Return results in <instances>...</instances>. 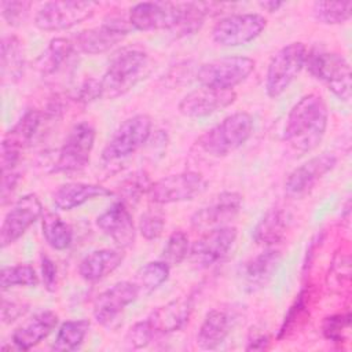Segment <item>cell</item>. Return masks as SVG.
I'll return each instance as SVG.
<instances>
[{
    "mask_svg": "<svg viewBox=\"0 0 352 352\" xmlns=\"http://www.w3.org/2000/svg\"><path fill=\"white\" fill-rule=\"evenodd\" d=\"M305 66L311 76L323 82L340 100L348 102L351 99V66L345 56L316 47L307 52Z\"/></svg>",
    "mask_w": 352,
    "mask_h": 352,
    "instance_id": "277c9868",
    "label": "cell"
},
{
    "mask_svg": "<svg viewBox=\"0 0 352 352\" xmlns=\"http://www.w3.org/2000/svg\"><path fill=\"white\" fill-rule=\"evenodd\" d=\"M124 260V253L114 249H99L88 253L78 265L80 276L87 282H98L116 271Z\"/></svg>",
    "mask_w": 352,
    "mask_h": 352,
    "instance_id": "484cf974",
    "label": "cell"
},
{
    "mask_svg": "<svg viewBox=\"0 0 352 352\" xmlns=\"http://www.w3.org/2000/svg\"><path fill=\"white\" fill-rule=\"evenodd\" d=\"M285 3H282V1H263V3H260V6L264 8V10H267V11H270V12H274V11H278L282 6H283Z\"/></svg>",
    "mask_w": 352,
    "mask_h": 352,
    "instance_id": "c3c4849f",
    "label": "cell"
},
{
    "mask_svg": "<svg viewBox=\"0 0 352 352\" xmlns=\"http://www.w3.org/2000/svg\"><path fill=\"white\" fill-rule=\"evenodd\" d=\"M38 276L30 264H16L4 267L0 272V286L3 290L14 286H36Z\"/></svg>",
    "mask_w": 352,
    "mask_h": 352,
    "instance_id": "e575fe53",
    "label": "cell"
},
{
    "mask_svg": "<svg viewBox=\"0 0 352 352\" xmlns=\"http://www.w3.org/2000/svg\"><path fill=\"white\" fill-rule=\"evenodd\" d=\"M131 28L128 21L110 18L99 26L80 32L74 36L73 43L80 52L88 55L103 54L121 43L128 36Z\"/></svg>",
    "mask_w": 352,
    "mask_h": 352,
    "instance_id": "5bb4252c",
    "label": "cell"
},
{
    "mask_svg": "<svg viewBox=\"0 0 352 352\" xmlns=\"http://www.w3.org/2000/svg\"><path fill=\"white\" fill-rule=\"evenodd\" d=\"M43 121V114L38 110L29 109L23 113V116L16 121V124L6 133L3 143L22 150L29 146L36 136Z\"/></svg>",
    "mask_w": 352,
    "mask_h": 352,
    "instance_id": "f546056e",
    "label": "cell"
},
{
    "mask_svg": "<svg viewBox=\"0 0 352 352\" xmlns=\"http://www.w3.org/2000/svg\"><path fill=\"white\" fill-rule=\"evenodd\" d=\"M111 195V191L100 184L92 183H66L62 184L52 195L54 205L62 210H72L82 204L100 197Z\"/></svg>",
    "mask_w": 352,
    "mask_h": 352,
    "instance_id": "d4e9b609",
    "label": "cell"
},
{
    "mask_svg": "<svg viewBox=\"0 0 352 352\" xmlns=\"http://www.w3.org/2000/svg\"><path fill=\"white\" fill-rule=\"evenodd\" d=\"M98 6L96 1H48L37 10L34 25L45 32L66 30L91 18Z\"/></svg>",
    "mask_w": 352,
    "mask_h": 352,
    "instance_id": "ba28073f",
    "label": "cell"
},
{
    "mask_svg": "<svg viewBox=\"0 0 352 352\" xmlns=\"http://www.w3.org/2000/svg\"><path fill=\"white\" fill-rule=\"evenodd\" d=\"M329 110L318 94L302 96L289 111L283 129V142L296 155L315 150L327 129Z\"/></svg>",
    "mask_w": 352,
    "mask_h": 352,
    "instance_id": "6da1fadb",
    "label": "cell"
},
{
    "mask_svg": "<svg viewBox=\"0 0 352 352\" xmlns=\"http://www.w3.org/2000/svg\"><path fill=\"white\" fill-rule=\"evenodd\" d=\"M164 227H165L164 216L161 213L153 212V210L144 212L140 216V220L138 224L140 235L147 241H154V239L160 238L162 235Z\"/></svg>",
    "mask_w": 352,
    "mask_h": 352,
    "instance_id": "74e56055",
    "label": "cell"
},
{
    "mask_svg": "<svg viewBox=\"0 0 352 352\" xmlns=\"http://www.w3.org/2000/svg\"><path fill=\"white\" fill-rule=\"evenodd\" d=\"M0 59L3 82H15L23 76L25 51L16 36H4L1 38Z\"/></svg>",
    "mask_w": 352,
    "mask_h": 352,
    "instance_id": "83f0119b",
    "label": "cell"
},
{
    "mask_svg": "<svg viewBox=\"0 0 352 352\" xmlns=\"http://www.w3.org/2000/svg\"><path fill=\"white\" fill-rule=\"evenodd\" d=\"M183 3L143 1L135 4L128 14V22L136 30H175L182 18Z\"/></svg>",
    "mask_w": 352,
    "mask_h": 352,
    "instance_id": "7c38bea8",
    "label": "cell"
},
{
    "mask_svg": "<svg viewBox=\"0 0 352 352\" xmlns=\"http://www.w3.org/2000/svg\"><path fill=\"white\" fill-rule=\"evenodd\" d=\"M290 224V214L279 208L271 209L253 230V239L258 245L271 246L279 243Z\"/></svg>",
    "mask_w": 352,
    "mask_h": 352,
    "instance_id": "4316f807",
    "label": "cell"
},
{
    "mask_svg": "<svg viewBox=\"0 0 352 352\" xmlns=\"http://www.w3.org/2000/svg\"><path fill=\"white\" fill-rule=\"evenodd\" d=\"M28 311V305L18 302V301H8L3 300V307H1V319L4 323H11L16 320L18 318L23 316L25 312Z\"/></svg>",
    "mask_w": 352,
    "mask_h": 352,
    "instance_id": "f6af8a7d",
    "label": "cell"
},
{
    "mask_svg": "<svg viewBox=\"0 0 352 352\" xmlns=\"http://www.w3.org/2000/svg\"><path fill=\"white\" fill-rule=\"evenodd\" d=\"M208 187V182L201 173L182 172L168 175L151 183L148 190L150 201L160 205L191 201L201 195Z\"/></svg>",
    "mask_w": 352,
    "mask_h": 352,
    "instance_id": "8fae6325",
    "label": "cell"
},
{
    "mask_svg": "<svg viewBox=\"0 0 352 352\" xmlns=\"http://www.w3.org/2000/svg\"><path fill=\"white\" fill-rule=\"evenodd\" d=\"M43 205L36 194H26L15 201L4 216L0 230V245L6 248L19 239L30 226L43 216Z\"/></svg>",
    "mask_w": 352,
    "mask_h": 352,
    "instance_id": "9a60e30c",
    "label": "cell"
},
{
    "mask_svg": "<svg viewBox=\"0 0 352 352\" xmlns=\"http://www.w3.org/2000/svg\"><path fill=\"white\" fill-rule=\"evenodd\" d=\"M139 296L140 292L135 282L122 280L114 283L96 297L92 311L95 320L106 327L113 326V323L120 319L125 308L135 302Z\"/></svg>",
    "mask_w": 352,
    "mask_h": 352,
    "instance_id": "2e32d148",
    "label": "cell"
},
{
    "mask_svg": "<svg viewBox=\"0 0 352 352\" xmlns=\"http://www.w3.org/2000/svg\"><path fill=\"white\" fill-rule=\"evenodd\" d=\"M242 208V195L235 191H224L216 199L198 209L191 216V226L197 230H212L232 220Z\"/></svg>",
    "mask_w": 352,
    "mask_h": 352,
    "instance_id": "d6986e66",
    "label": "cell"
},
{
    "mask_svg": "<svg viewBox=\"0 0 352 352\" xmlns=\"http://www.w3.org/2000/svg\"><path fill=\"white\" fill-rule=\"evenodd\" d=\"M40 267H41V278H43L44 287L48 292H55L58 285V270L55 263L48 256L43 254L40 260Z\"/></svg>",
    "mask_w": 352,
    "mask_h": 352,
    "instance_id": "ee69618b",
    "label": "cell"
},
{
    "mask_svg": "<svg viewBox=\"0 0 352 352\" xmlns=\"http://www.w3.org/2000/svg\"><path fill=\"white\" fill-rule=\"evenodd\" d=\"M239 320V314L234 308L210 309L198 330L197 342L202 349H214L221 345Z\"/></svg>",
    "mask_w": 352,
    "mask_h": 352,
    "instance_id": "44dd1931",
    "label": "cell"
},
{
    "mask_svg": "<svg viewBox=\"0 0 352 352\" xmlns=\"http://www.w3.org/2000/svg\"><path fill=\"white\" fill-rule=\"evenodd\" d=\"M236 99L232 89H216L201 87L188 92L179 103V111L190 118L208 117L231 106Z\"/></svg>",
    "mask_w": 352,
    "mask_h": 352,
    "instance_id": "e0dca14e",
    "label": "cell"
},
{
    "mask_svg": "<svg viewBox=\"0 0 352 352\" xmlns=\"http://www.w3.org/2000/svg\"><path fill=\"white\" fill-rule=\"evenodd\" d=\"M253 133V117L238 111L205 131L197 140L202 151L212 157H226L243 146Z\"/></svg>",
    "mask_w": 352,
    "mask_h": 352,
    "instance_id": "3957f363",
    "label": "cell"
},
{
    "mask_svg": "<svg viewBox=\"0 0 352 352\" xmlns=\"http://www.w3.org/2000/svg\"><path fill=\"white\" fill-rule=\"evenodd\" d=\"M314 18L323 25H341L351 19L352 1H316L312 6Z\"/></svg>",
    "mask_w": 352,
    "mask_h": 352,
    "instance_id": "836d02e7",
    "label": "cell"
},
{
    "mask_svg": "<svg viewBox=\"0 0 352 352\" xmlns=\"http://www.w3.org/2000/svg\"><path fill=\"white\" fill-rule=\"evenodd\" d=\"M89 320L88 319H78V320H66L60 324L55 341L52 344L54 351H76L78 349L89 330Z\"/></svg>",
    "mask_w": 352,
    "mask_h": 352,
    "instance_id": "1f68e13d",
    "label": "cell"
},
{
    "mask_svg": "<svg viewBox=\"0 0 352 352\" xmlns=\"http://www.w3.org/2000/svg\"><path fill=\"white\" fill-rule=\"evenodd\" d=\"M58 324V315L52 311H41L33 315L22 326L16 327L11 341L16 349L28 351L41 342Z\"/></svg>",
    "mask_w": 352,
    "mask_h": 352,
    "instance_id": "cb8c5ba5",
    "label": "cell"
},
{
    "mask_svg": "<svg viewBox=\"0 0 352 352\" xmlns=\"http://www.w3.org/2000/svg\"><path fill=\"white\" fill-rule=\"evenodd\" d=\"M151 118L147 114H135L124 120L113 132L102 150V160L114 162L136 153L148 140Z\"/></svg>",
    "mask_w": 352,
    "mask_h": 352,
    "instance_id": "8992f818",
    "label": "cell"
},
{
    "mask_svg": "<svg viewBox=\"0 0 352 352\" xmlns=\"http://www.w3.org/2000/svg\"><path fill=\"white\" fill-rule=\"evenodd\" d=\"M254 66L256 62L249 56H223L201 65L197 80L204 87L232 89L252 74Z\"/></svg>",
    "mask_w": 352,
    "mask_h": 352,
    "instance_id": "52a82bcc",
    "label": "cell"
},
{
    "mask_svg": "<svg viewBox=\"0 0 352 352\" xmlns=\"http://www.w3.org/2000/svg\"><path fill=\"white\" fill-rule=\"evenodd\" d=\"M268 346H270V337H268V336L261 334V336L253 337V338L249 341V344H248L246 349H248V351H250V349L264 351V349H267Z\"/></svg>",
    "mask_w": 352,
    "mask_h": 352,
    "instance_id": "7dc6e473",
    "label": "cell"
},
{
    "mask_svg": "<svg viewBox=\"0 0 352 352\" xmlns=\"http://www.w3.org/2000/svg\"><path fill=\"white\" fill-rule=\"evenodd\" d=\"M238 231L231 226H221L209 230L190 248L191 263L199 268H208L221 261L236 241Z\"/></svg>",
    "mask_w": 352,
    "mask_h": 352,
    "instance_id": "4fadbf2b",
    "label": "cell"
},
{
    "mask_svg": "<svg viewBox=\"0 0 352 352\" xmlns=\"http://www.w3.org/2000/svg\"><path fill=\"white\" fill-rule=\"evenodd\" d=\"M348 326H349V314L331 315L324 318L322 323V331L327 340L333 342H340L341 340H344V331L348 329Z\"/></svg>",
    "mask_w": 352,
    "mask_h": 352,
    "instance_id": "60d3db41",
    "label": "cell"
},
{
    "mask_svg": "<svg viewBox=\"0 0 352 352\" xmlns=\"http://www.w3.org/2000/svg\"><path fill=\"white\" fill-rule=\"evenodd\" d=\"M307 52L305 44L300 41L290 43L275 52L265 73V92L270 98L280 96L297 78L305 66Z\"/></svg>",
    "mask_w": 352,
    "mask_h": 352,
    "instance_id": "5b68a950",
    "label": "cell"
},
{
    "mask_svg": "<svg viewBox=\"0 0 352 352\" xmlns=\"http://www.w3.org/2000/svg\"><path fill=\"white\" fill-rule=\"evenodd\" d=\"M153 337H154V333L148 322L140 320V322H136L133 326H131V329L128 330L125 336V344L131 349H140L147 346L153 340Z\"/></svg>",
    "mask_w": 352,
    "mask_h": 352,
    "instance_id": "ab89813d",
    "label": "cell"
},
{
    "mask_svg": "<svg viewBox=\"0 0 352 352\" xmlns=\"http://www.w3.org/2000/svg\"><path fill=\"white\" fill-rule=\"evenodd\" d=\"M267 26L261 14L243 12L221 18L212 29V38L223 47H239L256 40Z\"/></svg>",
    "mask_w": 352,
    "mask_h": 352,
    "instance_id": "9c48e42d",
    "label": "cell"
},
{
    "mask_svg": "<svg viewBox=\"0 0 352 352\" xmlns=\"http://www.w3.org/2000/svg\"><path fill=\"white\" fill-rule=\"evenodd\" d=\"M96 226L120 248L125 249L133 245L136 230L132 214L125 202L117 201L96 217Z\"/></svg>",
    "mask_w": 352,
    "mask_h": 352,
    "instance_id": "ffe728a7",
    "label": "cell"
},
{
    "mask_svg": "<svg viewBox=\"0 0 352 352\" xmlns=\"http://www.w3.org/2000/svg\"><path fill=\"white\" fill-rule=\"evenodd\" d=\"M337 164V157L330 153L312 157L302 165L297 166L285 182V191L289 197L297 198L305 195L314 186L327 175Z\"/></svg>",
    "mask_w": 352,
    "mask_h": 352,
    "instance_id": "ac0fdd59",
    "label": "cell"
},
{
    "mask_svg": "<svg viewBox=\"0 0 352 352\" xmlns=\"http://www.w3.org/2000/svg\"><path fill=\"white\" fill-rule=\"evenodd\" d=\"M192 308V296H184L155 308L146 320L148 322L154 336L173 333L180 330L188 322Z\"/></svg>",
    "mask_w": 352,
    "mask_h": 352,
    "instance_id": "7402d4cb",
    "label": "cell"
},
{
    "mask_svg": "<svg viewBox=\"0 0 352 352\" xmlns=\"http://www.w3.org/2000/svg\"><path fill=\"white\" fill-rule=\"evenodd\" d=\"M169 270L170 267L162 260L148 261L136 271L133 282L139 287L140 293H150L166 282L169 278Z\"/></svg>",
    "mask_w": 352,
    "mask_h": 352,
    "instance_id": "d6a6232c",
    "label": "cell"
},
{
    "mask_svg": "<svg viewBox=\"0 0 352 352\" xmlns=\"http://www.w3.org/2000/svg\"><path fill=\"white\" fill-rule=\"evenodd\" d=\"M30 6L32 4L29 1H1V15L10 26H19L26 21L30 11Z\"/></svg>",
    "mask_w": 352,
    "mask_h": 352,
    "instance_id": "f35d334b",
    "label": "cell"
},
{
    "mask_svg": "<svg viewBox=\"0 0 352 352\" xmlns=\"http://www.w3.org/2000/svg\"><path fill=\"white\" fill-rule=\"evenodd\" d=\"M188 253H190L188 236L186 232L177 230L169 235V238L162 249L161 260L164 263H166L169 267L179 265L182 261H184V258L188 256Z\"/></svg>",
    "mask_w": 352,
    "mask_h": 352,
    "instance_id": "d590c367",
    "label": "cell"
},
{
    "mask_svg": "<svg viewBox=\"0 0 352 352\" xmlns=\"http://www.w3.org/2000/svg\"><path fill=\"white\" fill-rule=\"evenodd\" d=\"M307 296L304 293H300L296 298V301L293 302V305L290 307L287 315L285 316V320L280 326V331H279V338H283L286 337L290 331L294 330L296 327V322H298L302 316H304V312H305V307H307Z\"/></svg>",
    "mask_w": 352,
    "mask_h": 352,
    "instance_id": "b9f144b4",
    "label": "cell"
},
{
    "mask_svg": "<svg viewBox=\"0 0 352 352\" xmlns=\"http://www.w3.org/2000/svg\"><path fill=\"white\" fill-rule=\"evenodd\" d=\"M95 143V128L81 121L76 124L67 133L54 164V172L72 173L84 169L91 157Z\"/></svg>",
    "mask_w": 352,
    "mask_h": 352,
    "instance_id": "30bf717a",
    "label": "cell"
},
{
    "mask_svg": "<svg viewBox=\"0 0 352 352\" xmlns=\"http://www.w3.org/2000/svg\"><path fill=\"white\" fill-rule=\"evenodd\" d=\"M282 254L279 250L267 249L245 261L239 272L245 290L252 293L263 289L276 272Z\"/></svg>",
    "mask_w": 352,
    "mask_h": 352,
    "instance_id": "603a6c76",
    "label": "cell"
},
{
    "mask_svg": "<svg viewBox=\"0 0 352 352\" xmlns=\"http://www.w3.org/2000/svg\"><path fill=\"white\" fill-rule=\"evenodd\" d=\"M103 96V88L100 80L96 78H87L81 82L78 87V91L76 94L77 102H81L84 104L91 103L99 98Z\"/></svg>",
    "mask_w": 352,
    "mask_h": 352,
    "instance_id": "7bdbcfd3",
    "label": "cell"
},
{
    "mask_svg": "<svg viewBox=\"0 0 352 352\" xmlns=\"http://www.w3.org/2000/svg\"><path fill=\"white\" fill-rule=\"evenodd\" d=\"M151 73V59L148 54L138 47L120 50L111 59L100 78L103 96L118 98L131 91Z\"/></svg>",
    "mask_w": 352,
    "mask_h": 352,
    "instance_id": "7a4b0ae2",
    "label": "cell"
},
{
    "mask_svg": "<svg viewBox=\"0 0 352 352\" xmlns=\"http://www.w3.org/2000/svg\"><path fill=\"white\" fill-rule=\"evenodd\" d=\"M150 186H151V182L146 172H143V170L133 172L121 184V194L124 197V199H121V201L125 204H126V201H129V202L139 201V198L143 194L148 192Z\"/></svg>",
    "mask_w": 352,
    "mask_h": 352,
    "instance_id": "8d00e7d4",
    "label": "cell"
},
{
    "mask_svg": "<svg viewBox=\"0 0 352 352\" xmlns=\"http://www.w3.org/2000/svg\"><path fill=\"white\" fill-rule=\"evenodd\" d=\"M41 230L45 242L54 250H65L73 242V231L56 213L48 212L41 219Z\"/></svg>",
    "mask_w": 352,
    "mask_h": 352,
    "instance_id": "4dcf8cb0",
    "label": "cell"
},
{
    "mask_svg": "<svg viewBox=\"0 0 352 352\" xmlns=\"http://www.w3.org/2000/svg\"><path fill=\"white\" fill-rule=\"evenodd\" d=\"M73 40L65 37L52 38L44 52L36 60V69L44 74L50 76L59 72L65 63H67L72 55L76 52Z\"/></svg>",
    "mask_w": 352,
    "mask_h": 352,
    "instance_id": "f1b7e54d",
    "label": "cell"
},
{
    "mask_svg": "<svg viewBox=\"0 0 352 352\" xmlns=\"http://www.w3.org/2000/svg\"><path fill=\"white\" fill-rule=\"evenodd\" d=\"M18 182H19V173L18 172H15V170L3 172V177H1V205L7 204L11 194L16 188Z\"/></svg>",
    "mask_w": 352,
    "mask_h": 352,
    "instance_id": "bcb514c9",
    "label": "cell"
}]
</instances>
